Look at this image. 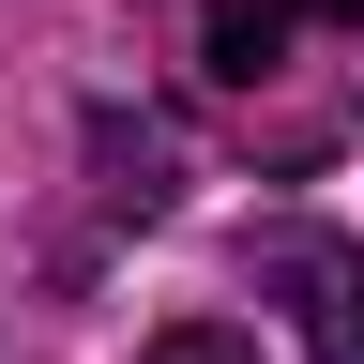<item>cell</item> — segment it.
I'll use <instances>...</instances> for the list:
<instances>
[{"label":"cell","mask_w":364,"mask_h":364,"mask_svg":"<svg viewBox=\"0 0 364 364\" xmlns=\"http://www.w3.org/2000/svg\"><path fill=\"white\" fill-rule=\"evenodd\" d=\"M304 31L364 61V0H213V16H198V76L228 91V107H258V91H273V61H289Z\"/></svg>","instance_id":"obj_1"},{"label":"cell","mask_w":364,"mask_h":364,"mask_svg":"<svg viewBox=\"0 0 364 364\" xmlns=\"http://www.w3.org/2000/svg\"><path fill=\"white\" fill-rule=\"evenodd\" d=\"M273 273L304 289V364H364V258L349 243H289Z\"/></svg>","instance_id":"obj_2"},{"label":"cell","mask_w":364,"mask_h":364,"mask_svg":"<svg viewBox=\"0 0 364 364\" xmlns=\"http://www.w3.org/2000/svg\"><path fill=\"white\" fill-rule=\"evenodd\" d=\"M91 167H107V213H136V228L182 198V152H167L152 122H122V107H91Z\"/></svg>","instance_id":"obj_3"},{"label":"cell","mask_w":364,"mask_h":364,"mask_svg":"<svg viewBox=\"0 0 364 364\" xmlns=\"http://www.w3.org/2000/svg\"><path fill=\"white\" fill-rule=\"evenodd\" d=\"M136 364H258L243 334H228V318H182V334H152V349H136Z\"/></svg>","instance_id":"obj_4"}]
</instances>
